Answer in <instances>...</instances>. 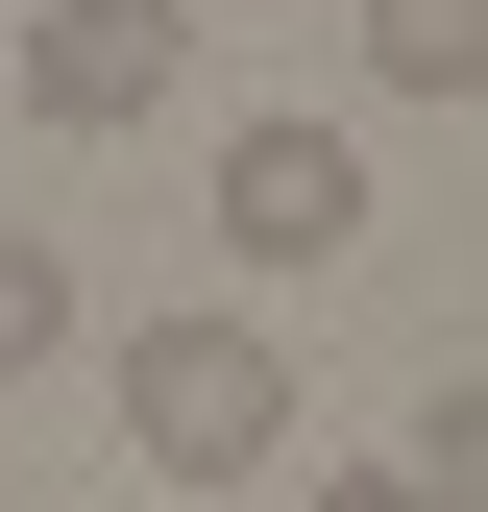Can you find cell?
<instances>
[{"mask_svg": "<svg viewBox=\"0 0 488 512\" xmlns=\"http://www.w3.org/2000/svg\"><path fill=\"white\" fill-rule=\"evenodd\" d=\"M293 512H415V464H342V488H293Z\"/></svg>", "mask_w": 488, "mask_h": 512, "instance_id": "52a82bcc", "label": "cell"}, {"mask_svg": "<svg viewBox=\"0 0 488 512\" xmlns=\"http://www.w3.org/2000/svg\"><path fill=\"white\" fill-rule=\"evenodd\" d=\"M415 512H488V366H464V391H415Z\"/></svg>", "mask_w": 488, "mask_h": 512, "instance_id": "5b68a950", "label": "cell"}, {"mask_svg": "<svg viewBox=\"0 0 488 512\" xmlns=\"http://www.w3.org/2000/svg\"><path fill=\"white\" fill-rule=\"evenodd\" d=\"M366 74L391 98H488V0H366Z\"/></svg>", "mask_w": 488, "mask_h": 512, "instance_id": "277c9868", "label": "cell"}, {"mask_svg": "<svg viewBox=\"0 0 488 512\" xmlns=\"http://www.w3.org/2000/svg\"><path fill=\"white\" fill-rule=\"evenodd\" d=\"M122 464H147V488H269L293 464V342L244 293L147 317V342H122Z\"/></svg>", "mask_w": 488, "mask_h": 512, "instance_id": "6da1fadb", "label": "cell"}, {"mask_svg": "<svg viewBox=\"0 0 488 512\" xmlns=\"http://www.w3.org/2000/svg\"><path fill=\"white\" fill-rule=\"evenodd\" d=\"M49 342H74V269H49V244L0 220V366H49Z\"/></svg>", "mask_w": 488, "mask_h": 512, "instance_id": "8992f818", "label": "cell"}, {"mask_svg": "<svg viewBox=\"0 0 488 512\" xmlns=\"http://www.w3.org/2000/svg\"><path fill=\"white\" fill-rule=\"evenodd\" d=\"M342 244H366V147H342V122H220V269H342Z\"/></svg>", "mask_w": 488, "mask_h": 512, "instance_id": "3957f363", "label": "cell"}, {"mask_svg": "<svg viewBox=\"0 0 488 512\" xmlns=\"http://www.w3.org/2000/svg\"><path fill=\"white\" fill-rule=\"evenodd\" d=\"M0 74H25V122L122 147V122L196 98V0H0Z\"/></svg>", "mask_w": 488, "mask_h": 512, "instance_id": "7a4b0ae2", "label": "cell"}]
</instances>
